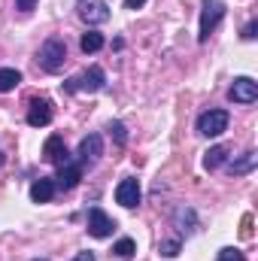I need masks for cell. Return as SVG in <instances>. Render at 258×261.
<instances>
[{
    "label": "cell",
    "mask_w": 258,
    "mask_h": 261,
    "mask_svg": "<svg viewBox=\"0 0 258 261\" xmlns=\"http://www.w3.org/2000/svg\"><path fill=\"white\" fill-rule=\"evenodd\" d=\"M100 152H104V140H100V134H88V137H82V143H79V164H94V161L100 158Z\"/></svg>",
    "instance_id": "9c48e42d"
},
{
    "label": "cell",
    "mask_w": 258,
    "mask_h": 261,
    "mask_svg": "<svg viewBox=\"0 0 258 261\" xmlns=\"http://www.w3.org/2000/svg\"><path fill=\"white\" fill-rule=\"evenodd\" d=\"M143 3H146V0H125V6H128V9H140Z\"/></svg>",
    "instance_id": "4316f807"
},
{
    "label": "cell",
    "mask_w": 258,
    "mask_h": 261,
    "mask_svg": "<svg viewBox=\"0 0 258 261\" xmlns=\"http://www.w3.org/2000/svg\"><path fill=\"white\" fill-rule=\"evenodd\" d=\"M255 164H258L255 152H243V158H240V161H231V164H228V173H231V176H243V173H249Z\"/></svg>",
    "instance_id": "5bb4252c"
},
{
    "label": "cell",
    "mask_w": 258,
    "mask_h": 261,
    "mask_svg": "<svg viewBox=\"0 0 258 261\" xmlns=\"http://www.w3.org/2000/svg\"><path fill=\"white\" fill-rule=\"evenodd\" d=\"M37 61L43 70H49V73H58L67 61V46L64 40H58V37H49L43 46H40V55H37Z\"/></svg>",
    "instance_id": "6da1fadb"
},
{
    "label": "cell",
    "mask_w": 258,
    "mask_h": 261,
    "mask_svg": "<svg viewBox=\"0 0 258 261\" xmlns=\"http://www.w3.org/2000/svg\"><path fill=\"white\" fill-rule=\"evenodd\" d=\"M73 261H94V252H79Z\"/></svg>",
    "instance_id": "484cf974"
},
{
    "label": "cell",
    "mask_w": 258,
    "mask_h": 261,
    "mask_svg": "<svg viewBox=\"0 0 258 261\" xmlns=\"http://www.w3.org/2000/svg\"><path fill=\"white\" fill-rule=\"evenodd\" d=\"M79 179H82V164L70 158V161H64V164L58 167L55 186H58V189H64V192H70V189H76V186H79Z\"/></svg>",
    "instance_id": "ba28073f"
},
{
    "label": "cell",
    "mask_w": 258,
    "mask_h": 261,
    "mask_svg": "<svg viewBox=\"0 0 258 261\" xmlns=\"http://www.w3.org/2000/svg\"><path fill=\"white\" fill-rule=\"evenodd\" d=\"M240 237H243V240H252V216H249V213L240 219Z\"/></svg>",
    "instance_id": "603a6c76"
},
{
    "label": "cell",
    "mask_w": 258,
    "mask_h": 261,
    "mask_svg": "<svg viewBox=\"0 0 258 261\" xmlns=\"http://www.w3.org/2000/svg\"><path fill=\"white\" fill-rule=\"evenodd\" d=\"M110 134L116 137V143H119V146H125V143H128V134H125V125H122V122H110Z\"/></svg>",
    "instance_id": "44dd1931"
},
{
    "label": "cell",
    "mask_w": 258,
    "mask_h": 261,
    "mask_svg": "<svg viewBox=\"0 0 258 261\" xmlns=\"http://www.w3.org/2000/svg\"><path fill=\"white\" fill-rule=\"evenodd\" d=\"M225 18V3L222 0H203V9H200V31H197V40L207 43L210 34L219 28V21Z\"/></svg>",
    "instance_id": "7a4b0ae2"
},
{
    "label": "cell",
    "mask_w": 258,
    "mask_h": 261,
    "mask_svg": "<svg viewBox=\"0 0 258 261\" xmlns=\"http://www.w3.org/2000/svg\"><path fill=\"white\" fill-rule=\"evenodd\" d=\"M116 200L122 203V206H137L140 203V182L137 179H122L119 182V189H116Z\"/></svg>",
    "instance_id": "8fae6325"
},
{
    "label": "cell",
    "mask_w": 258,
    "mask_h": 261,
    "mask_svg": "<svg viewBox=\"0 0 258 261\" xmlns=\"http://www.w3.org/2000/svg\"><path fill=\"white\" fill-rule=\"evenodd\" d=\"M228 130V113L225 110H207V113H200V119H197V134H203V137H219V134H225Z\"/></svg>",
    "instance_id": "277c9868"
},
{
    "label": "cell",
    "mask_w": 258,
    "mask_h": 261,
    "mask_svg": "<svg viewBox=\"0 0 258 261\" xmlns=\"http://www.w3.org/2000/svg\"><path fill=\"white\" fill-rule=\"evenodd\" d=\"M49 122H52V100H49V97H31L28 125H31V128H46Z\"/></svg>",
    "instance_id": "5b68a950"
},
{
    "label": "cell",
    "mask_w": 258,
    "mask_h": 261,
    "mask_svg": "<svg viewBox=\"0 0 258 261\" xmlns=\"http://www.w3.org/2000/svg\"><path fill=\"white\" fill-rule=\"evenodd\" d=\"M58 192V186H55V179H49V176H40L34 186H31V200L34 203H49L52 197Z\"/></svg>",
    "instance_id": "4fadbf2b"
},
{
    "label": "cell",
    "mask_w": 258,
    "mask_h": 261,
    "mask_svg": "<svg viewBox=\"0 0 258 261\" xmlns=\"http://www.w3.org/2000/svg\"><path fill=\"white\" fill-rule=\"evenodd\" d=\"M113 231H116V222H113L100 206H91V210H88V234L97 237V240H104V237H110Z\"/></svg>",
    "instance_id": "8992f818"
},
{
    "label": "cell",
    "mask_w": 258,
    "mask_h": 261,
    "mask_svg": "<svg viewBox=\"0 0 258 261\" xmlns=\"http://www.w3.org/2000/svg\"><path fill=\"white\" fill-rule=\"evenodd\" d=\"M18 82H21V73H18L15 67H0V94L12 91Z\"/></svg>",
    "instance_id": "2e32d148"
},
{
    "label": "cell",
    "mask_w": 258,
    "mask_h": 261,
    "mask_svg": "<svg viewBox=\"0 0 258 261\" xmlns=\"http://www.w3.org/2000/svg\"><path fill=\"white\" fill-rule=\"evenodd\" d=\"M219 261H246V258H243V252H240V249H231V246H225V249L219 252Z\"/></svg>",
    "instance_id": "7402d4cb"
},
{
    "label": "cell",
    "mask_w": 258,
    "mask_h": 261,
    "mask_svg": "<svg viewBox=\"0 0 258 261\" xmlns=\"http://www.w3.org/2000/svg\"><path fill=\"white\" fill-rule=\"evenodd\" d=\"M179 246H183L179 240H161V246H158V252H161L164 258H176V255H179Z\"/></svg>",
    "instance_id": "ffe728a7"
},
{
    "label": "cell",
    "mask_w": 258,
    "mask_h": 261,
    "mask_svg": "<svg viewBox=\"0 0 258 261\" xmlns=\"http://www.w3.org/2000/svg\"><path fill=\"white\" fill-rule=\"evenodd\" d=\"M107 85V73L100 67H88L85 73L73 76L64 82V91H100Z\"/></svg>",
    "instance_id": "3957f363"
},
{
    "label": "cell",
    "mask_w": 258,
    "mask_h": 261,
    "mask_svg": "<svg viewBox=\"0 0 258 261\" xmlns=\"http://www.w3.org/2000/svg\"><path fill=\"white\" fill-rule=\"evenodd\" d=\"M255 37H258V21H249L243 28V40H255Z\"/></svg>",
    "instance_id": "cb8c5ba5"
},
{
    "label": "cell",
    "mask_w": 258,
    "mask_h": 261,
    "mask_svg": "<svg viewBox=\"0 0 258 261\" xmlns=\"http://www.w3.org/2000/svg\"><path fill=\"white\" fill-rule=\"evenodd\" d=\"M43 158L46 161H52V164H64V161H70V152H67L64 146V137H58V134H52L49 140H46V146H43Z\"/></svg>",
    "instance_id": "30bf717a"
},
{
    "label": "cell",
    "mask_w": 258,
    "mask_h": 261,
    "mask_svg": "<svg viewBox=\"0 0 258 261\" xmlns=\"http://www.w3.org/2000/svg\"><path fill=\"white\" fill-rule=\"evenodd\" d=\"M79 15H82V21H88V24H104V21L110 18V6H107L104 0H91L88 6L79 9Z\"/></svg>",
    "instance_id": "7c38bea8"
},
{
    "label": "cell",
    "mask_w": 258,
    "mask_h": 261,
    "mask_svg": "<svg viewBox=\"0 0 258 261\" xmlns=\"http://www.w3.org/2000/svg\"><path fill=\"white\" fill-rule=\"evenodd\" d=\"M113 252H116L119 258H131V255L137 252V246H134V240H131V237H122V240L113 246Z\"/></svg>",
    "instance_id": "d6986e66"
},
{
    "label": "cell",
    "mask_w": 258,
    "mask_h": 261,
    "mask_svg": "<svg viewBox=\"0 0 258 261\" xmlns=\"http://www.w3.org/2000/svg\"><path fill=\"white\" fill-rule=\"evenodd\" d=\"M176 225H179V231L194 234V231H197V216H194V210H189V206L176 210Z\"/></svg>",
    "instance_id": "e0dca14e"
},
{
    "label": "cell",
    "mask_w": 258,
    "mask_h": 261,
    "mask_svg": "<svg viewBox=\"0 0 258 261\" xmlns=\"http://www.w3.org/2000/svg\"><path fill=\"white\" fill-rule=\"evenodd\" d=\"M79 49H82L85 55H94V52H100V49H104V34H97V31H88V34H82V40H79Z\"/></svg>",
    "instance_id": "9a60e30c"
},
{
    "label": "cell",
    "mask_w": 258,
    "mask_h": 261,
    "mask_svg": "<svg viewBox=\"0 0 258 261\" xmlns=\"http://www.w3.org/2000/svg\"><path fill=\"white\" fill-rule=\"evenodd\" d=\"M228 97H231L234 103H255V100H258V82H255V79H249V76L234 79V85H231Z\"/></svg>",
    "instance_id": "52a82bcc"
},
{
    "label": "cell",
    "mask_w": 258,
    "mask_h": 261,
    "mask_svg": "<svg viewBox=\"0 0 258 261\" xmlns=\"http://www.w3.org/2000/svg\"><path fill=\"white\" fill-rule=\"evenodd\" d=\"M225 158H228V146H213V149L203 155V167H207V170H216V167H222Z\"/></svg>",
    "instance_id": "ac0fdd59"
},
{
    "label": "cell",
    "mask_w": 258,
    "mask_h": 261,
    "mask_svg": "<svg viewBox=\"0 0 258 261\" xmlns=\"http://www.w3.org/2000/svg\"><path fill=\"white\" fill-rule=\"evenodd\" d=\"M15 6H18L21 12H31V9L37 6V0H15Z\"/></svg>",
    "instance_id": "d4e9b609"
}]
</instances>
